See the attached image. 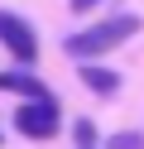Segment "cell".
Here are the masks:
<instances>
[{"instance_id":"3957f363","label":"cell","mask_w":144,"mask_h":149,"mask_svg":"<svg viewBox=\"0 0 144 149\" xmlns=\"http://www.w3.org/2000/svg\"><path fill=\"white\" fill-rule=\"evenodd\" d=\"M0 43H5L19 63H34V58H38V39H34V29H29L19 15H10V10H0Z\"/></svg>"},{"instance_id":"ba28073f","label":"cell","mask_w":144,"mask_h":149,"mask_svg":"<svg viewBox=\"0 0 144 149\" xmlns=\"http://www.w3.org/2000/svg\"><path fill=\"white\" fill-rule=\"evenodd\" d=\"M91 5H101V0H72V10L82 15V10H91Z\"/></svg>"},{"instance_id":"277c9868","label":"cell","mask_w":144,"mask_h":149,"mask_svg":"<svg viewBox=\"0 0 144 149\" xmlns=\"http://www.w3.org/2000/svg\"><path fill=\"white\" fill-rule=\"evenodd\" d=\"M0 87H5V91H19V96H29V101H48V91L38 87L34 77H19V72H5V77H0Z\"/></svg>"},{"instance_id":"7a4b0ae2","label":"cell","mask_w":144,"mask_h":149,"mask_svg":"<svg viewBox=\"0 0 144 149\" xmlns=\"http://www.w3.org/2000/svg\"><path fill=\"white\" fill-rule=\"evenodd\" d=\"M15 125L24 139H48L58 130V106L53 101H24V106L15 111Z\"/></svg>"},{"instance_id":"5b68a950","label":"cell","mask_w":144,"mask_h":149,"mask_svg":"<svg viewBox=\"0 0 144 149\" xmlns=\"http://www.w3.org/2000/svg\"><path fill=\"white\" fill-rule=\"evenodd\" d=\"M82 82H86L91 91H115V87H120V77H115L111 68H91V63L82 68Z\"/></svg>"},{"instance_id":"6da1fadb","label":"cell","mask_w":144,"mask_h":149,"mask_svg":"<svg viewBox=\"0 0 144 149\" xmlns=\"http://www.w3.org/2000/svg\"><path fill=\"white\" fill-rule=\"evenodd\" d=\"M134 34H139V19H134V15H115V19L96 24V29L72 34V39H67V53H72V58H96V53H111L115 43L134 39Z\"/></svg>"},{"instance_id":"8992f818","label":"cell","mask_w":144,"mask_h":149,"mask_svg":"<svg viewBox=\"0 0 144 149\" xmlns=\"http://www.w3.org/2000/svg\"><path fill=\"white\" fill-rule=\"evenodd\" d=\"M91 139H96V125H91V120H77V144L91 149Z\"/></svg>"},{"instance_id":"52a82bcc","label":"cell","mask_w":144,"mask_h":149,"mask_svg":"<svg viewBox=\"0 0 144 149\" xmlns=\"http://www.w3.org/2000/svg\"><path fill=\"white\" fill-rule=\"evenodd\" d=\"M115 149H139V139H134V135H120V139H115Z\"/></svg>"}]
</instances>
